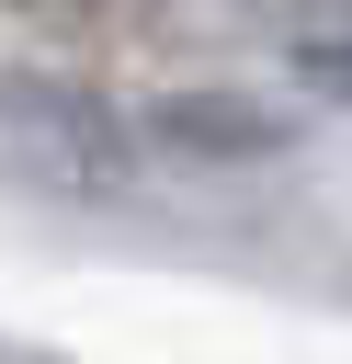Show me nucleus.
I'll use <instances>...</instances> for the list:
<instances>
[{
    "label": "nucleus",
    "instance_id": "nucleus-1",
    "mask_svg": "<svg viewBox=\"0 0 352 364\" xmlns=\"http://www.w3.org/2000/svg\"><path fill=\"white\" fill-rule=\"evenodd\" d=\"M136 136L170 148V159L238 171V159H284V148L307 136V114H295L284 91H250V80H182V91H159V102L136 114Z\"/></svg>",
    "mask_w": 352,
    "mask_h": 364
},
{
    "label": "nucleus",
    "instance_id": "nucleus-2",
    "mask_svg": "<svg viewBox=\"0 0 352 364\" xmlns=\"http://www.w3.org/2000/svg\"><path fill=\"white\" fill-rule=\"evenodd\" d=\"M0 125L57 171V182H79V193H114L125 182V114L102 102V91H79V80H0Z\"/></svg>",
    "mask_w": 352,
    "mask_h": 364
},
{
    "label": "nucleus",
    "instance_id": "nucleus-3",
    "mask_svg": "<svg viewBox=\"0 0 352 364\" xmlns=\"http://www.w3.org/2000/svg\"><path fill=\"white\" fill-rule=\"evenodd\" d=\"M295 80H307V91H329V102H352V0H341L329 23H307V34H295Z\"/></svg>",
    "mask_w": 352,
    "mask_h": 364
}]
</instances>
